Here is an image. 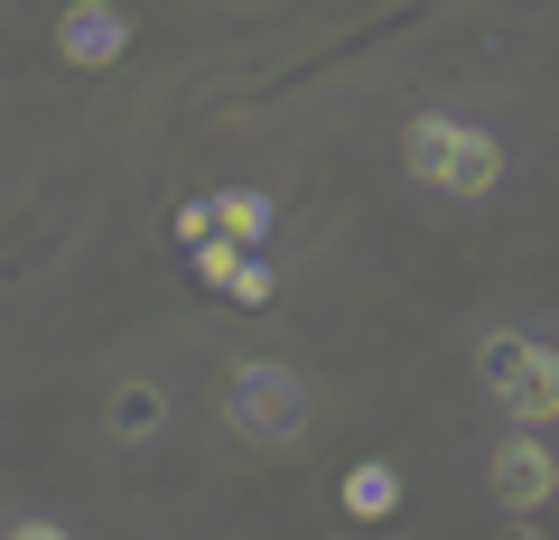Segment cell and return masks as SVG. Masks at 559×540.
Instances as JSON below:
<instances>
[{"label": "cell", "instance_id": "6da1fadb", "mask_svg": "<svg viewBox=\"0 0 559 540\" xmlns=\"http://www.w3.org/2000/svg\"><path fill=\"white\" fill-rule=\"evenodd\" d=\"M401 159H411L419 187H439V196H495V178H503V149L485 131H466V121H448V112H419L401 131Z\"/></svg>", "mask_w": 559, "mask_h": 540}, {"label": "cell", "instance_id": "7a4b0ae2", "mask_svg": "<svg viewBox=\"0 0 559 540\" xmlns=\"http://www.w3.org/2000/svg\"><path fill=\"white\" fill-rule=\"evenodd\" d=\"M308 382L289 373V363H234L224 373V420L242 429V439H261V447H289V439H308Z\"/></svg>", "mask_w": 559, "mask_h": 540}, {"label": "cell", "instance_id": "3957f363", "mask_svg": "<svg viewBox=\"0 0 559 540\" xmlns=\"http://www.w3.org/2000/svg\"><path fill=\"white\" fill-rule=\"evenodd\" d=\"M476 373H485V392L503 400V420H522V429H550L559 420V355H550V345L485 336L476 345Z\"/></svg>", "mask_w": 559, "mask_h": 540}, {"label": "cell", "instance_id": "277c9868", "mask_svg": "<svg viewBox=\"0 0 559 540\" xmlns=\"http://www.w3.org/2000/svg\"><path fill=\"white\" fill-rule=\"evenodd\" d=\"M485 484H495V503H503L513 521H532L540 503L559 494V457L540 447V429H522V420H513V439L485 457Z\"/></svg>", "mask_w": 559, "mask_h": 540}, {"label": "cell", "instance_id": "5b68a950", "mask_svg": "<svg viewBox=\"0 0 559 540\" xmlns=\"http://www.w3.org/2000/svg\"><path fill=\"white\" fill-rule=\"evenodd\" d=\"M57 47H66V65H112L121 47H131V20H121L112 0H75L57 20Z\"/></svg>", "mask_w": 559, "mask_h": 540}, {"label": "cell", "instance_id": "8992f818", "mask_svg": "<svg viewBox=\"0 0 559 540\" xmlns=\"http://www.w3.org/2000/svg\"><path fill=\"white\" fill-rule=\"evenodd\" d=\"M392 503H401V466L364 457L355 476H345V513H355V521H382V513H392Z\"/></svg>", "mask_w": 559, "mask_h": 540}, {"label": "cell", "instance_id": "52a82bcc", "mask_svg": "<svg viewBox=\"0 0 559 540\" xmlns=\"http://www.w3.org/2000/svg\"><path fill=\"white\" fill-rule=\"evenodd\" d=\"M159 429H168V400L150 382H121L112 392V439H159Z\"/></svg>", "mask_w": 559, "mask_h": 540}, {"label": "cell", "instance_id": "ba28073f", "mask_svg": "<svg viewBox=\"0 0 559 540\" xmlns=\"http://www.w3.org/2000/svg\"><path fill=\"white\" fill-rule=\"evenodd\" d=\"M224 233H234V242H261V233H271V196H261V187H224Z\"/></svg>", "mask_w": 559, "mask_h": 540}, {"label": "cell", "instance_id": "9c48e42d", "mask_svg": "<svg viewBox=\"0 0 559 540\" xmlns=\"http://www.w3.org/2000/svg\"><path fill=\"white\" fill-rule=\"evenodd\" d=\"M224 289H234L242 308H271V289H280V280H271V261H252V252H242V261H234V280H224Z\"/></svg>", "mask_w": 559, "mask_h": 540}, {"label": "cell", "instance_id": "30bf717a", "mask_svg": "<svg viewBox=\"0 0 559 540\" xmlns=\"http://www.w3.org/2000/svg\"><path fill=\"white\" fill-rule=\"evenodd\" d=\"M234 261H242V242H234V233H215V242H197V271H205V280H215V289L234 280Z\"/></svg>", "mask_w": 559, "mask_h": 540}, {"label": "cell", "instance_id": "8fae6325", "mask_svg": "<svg viewBox=\"0 0 559 540\" xmlns=\"http://www.w3.org/2000/svg\"><path fill=\"white\" fill-rule=\"evenodd\" d=\"M224 233V205H178V242H215Z\"/></svg>", "mask_w": 559, "mask_h": 540}]
</instances>
